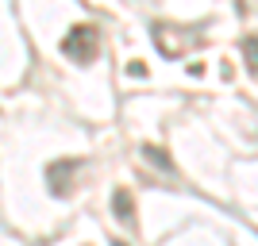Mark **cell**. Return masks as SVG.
<instances>
[{
	"label": "cell",
	"mask_w": 258,
	"mask_h": 246,
	"mask_svg": "<svg viewBox=\"0 0 258 246\" xmlns=\"http://www.w3.org/2000/svg\"><path fill=\"white\" fill-rule=\"evenodd\" d=\"M127 73H131V77H143V73H147V65H143V62H131Z\"/></svg>",
	"instance_id": "7"
},
{
	"label": "cell",
	"mask_w": 258,
	"mask_h": 246,
	"mask_svg": "<svg viewBox=\"0 0 258 246\" xmlns=\"http://www.w3.org/2000/svg\"><path fill=\"white\" fill-rule=\"evenodd\" d=\"M112 204H116V219H119V223H131V219H135V215H131V196H127V189H116Z\"/></svg>",
	"instance_id": "4"
},
{
	"label": "cell",
	"mask_w": 258,
	"mask_h": 246,
	"mask_svg": "<svg viewBox=\"0 0 258 246\" xmlns=\"http://www.w3.org/2000/svg\"><path fill=\"white\" fill-rule=\"evenodd\" d=\"M116 246H123V242H116Z\"/></svg>",
	"instance_id": "8"
},
{
	"label": "cell",
	"mask_w": 258,
	"mask_h": 246,
	"mask_svg": "<svg viewBox=\"0 0 258 246\" xmlns=\"http://www.w3.org/2000/svg\"><path fill=\"white\" fill-rule=\"evenodd\" d=\"M243 54H247L250 73H258V39H247V43H243Z\"/></svg>",
	"instance_id": "5"
},
{
	"label": "cell",
	"mask_w": 258,
	"mask_h": 246,
	"mask_svg": "<svg viewBox=\"0 0 258 246\" xmlns=\"http://www.w3.org/2000/svg\"><path fill=\"white\" fill-rule=\"evenodd\" d=\"M151 35H154L158 54H166V58H181V54H189L197 43H201V31H193V27H177V23H154Z\"/></svg>",
	"instance_id": "1"
},
{
	"label": "cell",
	"mask_w": 258,
	"mask_h": 246,
	"mask_svg": "<svg viewBox=\"0 0 258 246\" xmlns=\"http://www.w3.org/2000/svg\"><path fill=\"white\" fill-rule=\"evenodd\" d=\"M147 158L158 161V166H170V161H166V154H162V150H154V146H147Z\"/></svg>",
	"instance_id": "6"
},
{
	"label": "cell",
	"mask_w": 258,
	"mask_h": 246,
	"mask_svg": "<svg viewBox=\"0 0 258 246\" xmlns=\"http://www.w3.org/2000/svg\"><path fill=\"white\" fill-rule=\"evenodd\" d=\"M62 54L70 58V62H77V65H89L100 54V31L93 27V23L70 27V35L62 39Z\"/></svg>",
	"instance_id": "2"
},
{
	"label": "cell",
	"mask_w": 258,
	"mask_h": 246,
	"mask_svg": "<svg viewBox=\"0 0 258 246\" xmlns=\"http://www.w3.org/2000/svg\"><path fill=\"white\" fill-rule=\"evenodd\" d=\"M70 173H77V158L54 161L50 170H46V185H50L54 196H70Z\"/></svg>",
	"instance_id": "3"
}]
</instances>
